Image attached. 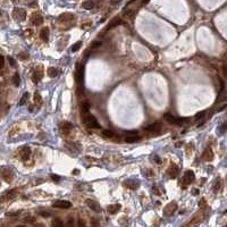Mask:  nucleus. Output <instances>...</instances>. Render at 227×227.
Segmentation results:
<instances>
[{"mask_svg":"<svg viewBox=\"0 0 227 227\" xmlns=\"http://www.w3.org/2000/svg\"><path fill=\"white\" fill-rule=\"evenodd\" d=\"M84 123H85V125L87 126V127H90V128H100V127H101L100 124L98 123L97 118L94 117L93 115H86L85 117H84Z\"/></svg>","mask_w":227,"mask_h":227,"instance_id":"nucleus-1","label":"nucleus"},{"mask_svg":"<svg viewBox=\"0 0 227 227\" xmlns=\"http://www.w3.org/2000/svg\"><path fill=\"white\" fill-rule=\"evenodd\" d=\"M177 210V203L176 202H169L164 207V216L166 217H172L173 215Z\"/></svg>","mask_w":227,"mask_h":227,"instance_id":"nucleus-2","label":"nucleus"},{"mask_svg":"<svg viewBox=\"0 0 227 227\" xmlns=\"http://www.w3.org/2000/svg\"><path fill=\"white\" fill-rule=\"evenodd\" d=\"M165 119H166L168 123H170V124H175V125H182V124H184L185 122H188V119H186V118L175 117V116H173V115H170V114H166V115H165Z\"/></svg>","mask_w":227,"mask_h":227,"instance_id":"nucleus-3","label":"nucleus"},{"mask_svg":"<svg viewBox=\"0 0 227 227\" xmlns=\"http://www.w3.org/2000/svg\"><path fill=\"white\" fill-rule=\"evenodd\" d=\"M140 139H141V136H139L137 132H135V131H130V132L126 133L125 141L128 142V143H134V142L139 141Z\"/></svg>","mask_w":227,"mask_h":227,"instance_id":"nucleus-4","label":"nucleus"},{"mask_svg":"<svg viewBox=\"0 0 227 227\" xmlns=\"http://www.w3.org/2000/svg\"><path fill=\"white\" fill-rule=\"evenodd\" d=\"M54 208H59V209H69L72 207V203L67 200H57L52 203Z\"/></svg>","mask_w":227,"mask_h":227,"instance_id":"nucleus-5","label":"nucleus"},{"mask_svg":"<svg viewBox=\"0 0 227 227\" xmlns=\"http://www.w3.org/2000/svg\"><path fill=\"white\" fill-rule=\"evenodd\" d=\"M1 176L7 183H10L14 178V173L11 172V169H9V168H2L1 169Z\"/></svg>","mask_w":227,"mask_h":227,"instance_id":"nucleus-6","label":"nucleus"},{"mask_svg":"<svg viewBox=\"0 0 227 227\" xmlns=\"http://www.w3.org/2000/svg\"><path fill=\"white\" fill-rule=\"evenodd\" d=\"M194 180H195V175H194V173L192 172V170H186V172L184 173V176H183V183H184V185L191 184Z\"/></svg>","mask_w":227,"mask_h":227,"instance_id":"nucleus-7","label":"nucleus"},{"mask_svg":"<svg viewBox=\"0 0 227 227\" xmlns=\"http://www.w3.org/2000/svg\"><path fill=\"white\" fill-rule=\"evenodd\" d=\"M14 18H16L17 21H24L26 18V13L23 8H15L14 13H13Z\"/></svg>","mask_w":227,"mask_h":227,"instance_id":"nucleus-8","label":"nucleus"},{"mask_svg":"<svg viewBox=\"0 0 227 227\" xmlns=\"http://www.w3.org/2000/svg\"><path fill=\"white\" fill-rule=\"evenodd\" d=\"M86 206H87L91 210H93L94 212H101V207H100V204L98 203L97 201H94V200L87 199V200H86Z\"/></svg>","mask_w":227,"mask_h":227,"instance_id":"nucleus-9","label":"nucleus"},{"mask_svg":"<svg viewBox=\"0 0 227 227\" xmlns=\"http://www.w3.org/2000/svg\"><path fill=\"white\" fill-rule=\"evenodd\" d=\"M160 128H161L160 123H153V124H151V125L144 127V131H145L147 133H158V132L160 131Z\"/></svg>","mask_w":227,"mask_h":227,"instance_id":"nucleus-10","label":"nucleus"},{"mask_svg":"<svg viewBox=\"0 0 227 227\" xmlns=\"http://www.w3.org/2000/svg\"><path fill=\"white\" fill-rule=\"evenodd\" d=\"M30 156H31V149L29 147H24L23 149L21 150V158H22V160H24V161L29 160Z\"/></svg>","mask_w":227,"mask_h":227,"instance_id":"nucleus-11","label":"nucleus"},{"mask_svg":"<svg viewBox=\"0 0 227 227\" xmlns=\"http://www.w3.org/2000/svg\"><path fill=\"white\" fill-rule=\"evenodd\" d=\"M202 158H203L206 161H211L213 159V155H212V150L211 148H206V150L203 151V155H202Z\"/></svg>","mask_w":227,"mask_h":227,"instance_id":"nucleus-12","label":"nucleus"},{"mask_svg":"<svg viewBox=\"0 0 227 227\" xmlns=\"http://www.w3.org/2000/svg\"><path fill=\"white\" fill-rule=\"evenodd\" d=\"M120 208H122V206L119 203H116V204H109L108 207H107V211L111 213V215H115V213H117L119 210H120Z\"/></svg>","mask_w":227,"mask_h":227,"instance_id":"nucleus-13","label":"nucleus"},{"mask_svg":"<svg viewBox=\"0 0 227 227\" xmlns=\"http://www.w3.org/2000/svg\"><path fill=\"white\" fill-rule=\"evenodd\" d=\"M72 128H73V125H72L71 123L64 122V123L60 124V131H62L64 134H68L72 131Z\"/></svg>","mask_w":227,"mask_h":227,"instance_id":"nucleus-14","label":"nucleus"},{"mask_svg":"<svg viewBox=\"0 0 227 227\" xmlns=\"http://www.w3.org/2000/svg\"><path fill=\"white\" fill-rule=\"evenodd\" d=\"M31 22L33 25H41V24L43 23V17L41 15H39V14H33V16H32V18H31Z\"/></svg>","mask_w":227,"mask_h":227,"instance_id":"nucleus-15","label":"nucleus"},{"mask_svg":"<svg viewBox=\"0 0 227 227\" xmlns=\"http://www.w3.org/2000/svg\"><path fill=\"white\" fill-rule=\"evenodd\" d=\"M75 18V16L71 14V13H65L63 15L59 16V22H69V21H73Z\"/></svg>","mask_w":227,"mask_h":227,"instance_id":"nucleus-16","label":"nucleus"},{"mask_svg":"<svg viewBox=\"0 0 227 227\" xmlns=\"http://www.w3.org/2000/svg\"><path fill=\"white\" fill-rule=\"evenodd\" d=\"M42 76H43L42 69H41V68H39V69H35V71H34V74H33V76H32V78H33V82H34V83H38L40 79L42 78Z\"/></svg>","mask_w":227,"mask_h":227,"instance_id":"nucleus-17","label":"nucleus"},{"mask_svg":"<svg viewBox=\"0 0 227 227\" xmlns=\"http://www.w3.org/2000/svg\"><path fill=\"white\" fill-rule=\"evenodd\" d=\"M168 173H169V176H170V177L175 178V177L178 175V167H177L176 165L172 164V166H170L169 169H168Z\"/></svg>","mask_w":227,"mask_h":227,"instance_id":"nucleus-18","label":"nucleus"},{"mask_svg":"<svg viewBox=\"0 0 227 227\" xmlns=\"http://www.w3.org/2000/svg\"><path fill=\"white\" fill-rule=\"evenodd\" d=\"M49 29L48 27H43L42 30H41V32H40V38L43 40V41H46L47 42L48 40H49Z\"/></svg>","mask_w":227,"mask_h":227,"instance_id":"nucleus-19","label":"nucleus"},{"mask_svg":"<svg viewBox=\"0 0 227 227\" xmlns=\"http://www.w3.org/2000/svg\"><path fill=\"white\" fill-rule=\"evenodd\" d=\"M120 24H123L122 19H120V18H118V17H116V18H114V19H112V21L108 24V30H110V29H114V27H116V26L120 25Z\"/></svg>","mask_w":227,"mask_h":227,"instance_id":"nucleus-20","label":"nucleus"},{"mask_svg":"<svg viewBox=\"0 0 227 227\" xmlns=\"http://www.w3.org/2000/svg\"><path fill=\"white\" fill-rule=\"evenodd\" d=\"M94 6H95V4H94L93 0H86V1H84V2L82 4V7L84 8V9H87V10L93 9Z\"/></svg>","mask_w":227,"mask_h":227,"instance_id":"nucleus-21","label":"nucleus"},{"mask_svg":"<svg viewBox=\"0 0 227 227\" xmlns=\"http://www.w3.org/2000/svg\"><path fill=\"white\" fill-rule=\"evenodd\" d=\"M125 186H127V188H132V190H135V188L139 186V180H126V182H125Z\"/></svg>","mask_w":227,"mask_h":227,"instance_id":"nucleus-22","label":"nucleus"},{"mask_svg":"<svg viewBox=\"0 0 227 227\" xmlns=\"http://www.w3.org/2000/svg\"><path fill=\"white\" fill-rule=\"evenodd\" d=\"M82 78H83V69H82L81 66L78 65L77 69H76V74H75V79H76L77 83H79V82L82 81Z\"/></svg>","mask_w":227,"mask_h":227,"instance_id":"nucleus-23","label":"nucleus"},{"mask_svg":"<svg viewBox=\"0 0 227 227\" xmlns=\"http://www.w3.org/2000/svg\"><path fill=\"white\" fill-rule=\"evenodd\" d=\"M47 74L49 77H56L58 75V71L56 69L55 67H49L47 71Z\"/></svg>","mask_w":227,"mask_h":227,"instance_id":"nucleus-24","label":"nucleus"},{"mask_svg":"<svg viewBox=\"0 0 227 227\" xmlns=\"http://www.w3.org/2000/svg\"><path fill=\"white\" fill-rule=\"evenodd\" d=\"M90 109V103L87 101H84L82 105H81V111L83 112V114H86L87 111Z\"/></svg>","mask_w":227,"mask_h":227,"instance_id":"nucleus-25","label":"nucleus"},{"mask_svg":"<svg viewBox=\"0 0 227 227\" xmlns=\"http://www.w3.org/2000/svg\"><path fill=\"white\" fill-rule=\"evenodd\" d=\"M200 221H201V216L196 215V216H194V217H193V219L191 220V221H188L186 225H188V226H190V225H195V224L200 223Z\"/></svg>","mask_w":227,"mask_h":227,"instance_id":"nucleus-26","label":"nucleus"},{"mask_svg":"<svg viewBox=\"0 0 227 227\" xmlns=\"http://www.w3.org/2000/svg\"><path fill=\"white\" fill-rule=\"evenodd\" d=\"M17 194H18V191H17V190H11V191H9L7 194H6V198H7V199H13V198H15Z\"/></svg>","mask_w":227,"mask_h":227,"instance_id":"nucleus-27","label":"nucleus"},{"mask_svg":"<svg viewBox=\"0 0 227 227\" xmlns=\"http://www.w3.org/2000/svg\"><path fill=\"white\" fill-rule=\"evenodd\" d=\"M220 188H221V180H216V183H215V185H213V191L217 193V192H219Z\"/></svg>","mask_w":227,"mask_h":227,"instance_id":"nucleus-28","label":"nucleus"},{"mask_svg":"<svg viewBox=\"0 0 227 227\" xmlns=\"http://www.w3.org/2000/svg\"><path fill=\"white\" fill-rule=\"evenodd\" d=\"M81 46H82V41H77V42L72 47V52H76L78 49L81 48Z\"/></svg>","mask_w":227,"mask_h":227,"instance_id":"nucleus-29","label":"nucleus"},{"mask_svg":"<svg viewBox=\"0 0 227 227\" xmlns=\"http://www.w3.org/2000/svg\"><path fill=\"white\" fill-rule=\"evenodd\" d=\"M102 135L106 136V137H112V136H114V132H112V131H109V130H103V131H102Z\"/></svg>","mask_w":227,"mask_h":227,"instance_id":"nucleus-30","label":"nucleus"},{"mask_svg":"<svg viewBox=\"0 0 227 227\" xmlns=\"http://www.w3.org/2000/svg\"><path fill=\"white\" fill-rule=\"evenodd\" d=\"M34 102H35V103H38L39 106L42 103V98H41V95H40L39 93L34 94Z\"/></svg>","mask_w":227,"mask_h":227,"instance_id":"nucleus-31","label":"nucleus"},{"mask_svg":"<svg viewBox=\"0 0 227 227\" xmlns=\"http://www.w3.org/2000/svg\"><path fill=\"white\" fill-rule=\"evenodd\" d=\"M25 221L26 223H29V224H34L35 223V220H37V218H34V217H32V216H29V217H25Z\"/></svg>","mask_w":227,"mask_h":227,"instance_id":"nucleus-32","label":"nucleus"},{"mask_svg":"<svg viewBox=\"0 0 227 227\" xmlns=\"http://www.w3.org/2000/svg\"><path fill=\"white\" fill-rule=\"evenodd\" d=\"M29 98V93H24V95L22 97V99H21V101H19V106H23L25 105V102H26V99Z\"/></svg>","mask_w":227,"mask_h":227,"instance_id":"nucleus-33","label":"nucleus"},{"mask_svg":"<svg viewBox=\"0 0 227 227\" xmlns=\"http://www.w3.org/2000/svg\"><path fill=\"white\" fill-rule=\"evenodd\" d=\"M13 81H14V85H15V86L19 85V76H18V74H15V75H14V77H13Z\"/></svg>","mask_w":227,"mask_h":227,"instance_id":"nucleus-34","label":"nucleus"},{"mask_svg":"<svg viewBox=\"0 0 227 227\" xmlns=\"http://www.w3.org/2000/svg\"><path fill=\"white\" fill-rule=\"evenodd\" d=\"M38 215H40V216H42V217H50V212H48V211H42V210H39L38 211Z\"/></svg>","mask_w":227,"mask_h":227,"instance_id":"nucleus-35","label":"nucleus"},{"mask_svg":"<svg viewBox=\"0 0 227 227\" xmlns=\"http://www.w3.org/2000/svg\"><path fill=\"white\" fill-rule=\"evenodd\" d=\"M52 225L54 226H63V223L60 221V220H58V219H54V221H52Z\"/></svg>","mask_w":227,"mask_h":227,"instance_id":"nucleus-36","label":"nucleus"},{"mask_svg":"<svg viewBox=\"0 0 227 227\" xmlns=\"http://www.w3.org/2000/svg\"><path fill=\"white\" fill-rule=\"evenodd\" d=\"M4 66H5V57L0 55V69H1Z\"/></svg>","mask_w":227,"mask_h":227,"instance_id":"nucleus-37","label":"nucleus"},{"mask_svg":"<svg viewBox=\"0 0 227 227\" xmlns=\"http://www.w3.org/2000/svg\"><path fill=\"white\" fill-rule=\"evenodd\" d=\"M100 44H101V42H99V41H95V42H93V43H92V47H91V49H95V48L99 47Z\"/></svg>","mask_w":227,"mask_h":227,"instance_id":"nucleus-38","label":"nucleus"},{"mask_svg":"<svg viewBox=\"0 0 227 227\" xmlns=\"http://www.w3.org/2000/svg\"><path fill=\"white\" fill-rule=\"evenodd\" d=\"M203 116H204V111H202V112H199V114H196L195 118H196V119H200V118H202Z\"/></svg>","mask_w":227,"mask_h":227,"instance_id":"nucleus-39","label":"nucleus"},{"mask_svg":"<svg viewBox=\"0 0 227 227\" xmlns=\"http://www.w3.org/2000/svg\"><path fill=\"white\" fill-rule=\"evenodd\" d=\"M199 206H200V208H203L204 206H206V200H204V199H201V201L199 202Z\"/></svg>","mask_w":227,"mask_h":227,"instance_id":"nucleus-40","label":"nucleus"},{"mask_svg":"<svg viewBox=\"0 0 227 227\" xmlns=\"http://www.w3.org/2000/svg\"><path fill=\"white\" fill-rule=\"evenodd\" d=\"M8 60H9V63H10V65H11V66H15V65H16L15 60H14L11 57H8Z\"/></svg>","mask_w":227,"mask_h":227,"instance_id":"nucleus-41","label":"nucleus"},{"mask_svg":"<svg viewBox=\"0 0 227 227\" xmlns=\"http://www.w3.org/2000/svg\"><path fill=\"white\" fill-rule=\"evenodd\" d=\"M51 178H52L54 180H57V182L60 180V177H59V176H57V175H54V174L51 175Z\"/></svg>","mask_w":227,"mask_h":227,"instance_id":"nucleus-42","label":"nucleus"},{"mask_svg":"<svg viewBox=\"0 0 227 227\" xmlns=\"http://www.w3.org/2000/svg\"><path fill=\"white\" fill-rule=\"evenodd\" d=\"M153 193H156V194H158V195H160V194H161V193L159 192V190H158L157 188H153Z\"/></svg>","mask_w":227,"mask_h":227,"instance_id":"nucleus-43","label":"nucleus"},{"mask_svg":"<svg viewBox=\"0 0 227 227\" xmlns=\"http://www.w3.org/2000/svg\"><path fill=\"white\" fill-rule=\"evenodd\" d=\"M27 57H29L27 55L23 56V54H21V55H19V59H25V58H27Z\"/></svg>","mask_w":227,"mask_h":227,"instance_id":"nucleus-44","label":"nucleus"},{"mask_svg":"<svg viewBox=\"0 0 227 227\" xmlns=\"http://www.w3.org/2000/svg\"><path fill=\"white\" fill-rule=\"evenodd\" d=\"M225 126H226L225 124H223V125H221V130H220V132H221V133H224V132H225Z\"/></svg>","mask_w":227,"mask_h":227,"instance_id":"nucleus-45","label":"nucleus"},{"mask_svg":"<svg viewBox=\"0 0 227 227\" xmlns=\"http://www.w3.org/2000/svg\"><path fill=\"white\" fill-rule=\"evenodd\" d=\"M74 174H75V175H77V174H78V170H77V169H75V170H74Z\"/></svg>","mask_w":227,"mask_h":227,"instance_id":"nucleus-46","label":"nucleus"},{"mask_svg":"<svg viewBox=\"0 0 227 227\" xmlns=\"http://www.w3.org/2000/svg\"><path fill=\"white\" fill-rule=\"evenodd\" d=\"M0 75H1V73H0Z\"/></svg>","mask_w":227,"mask_h":227,"instance_id":"nucleus-47","label":"nucleus"}]
</instances>
